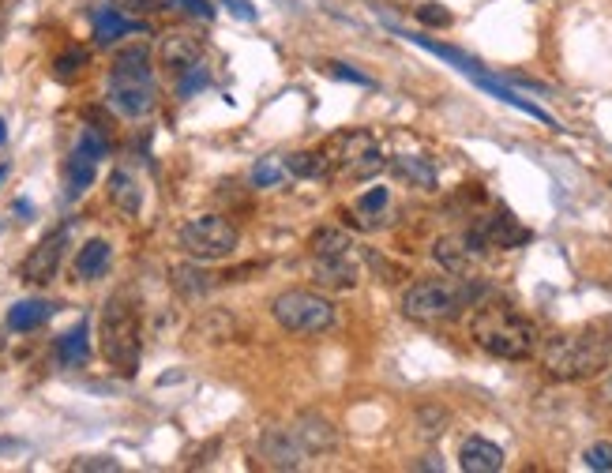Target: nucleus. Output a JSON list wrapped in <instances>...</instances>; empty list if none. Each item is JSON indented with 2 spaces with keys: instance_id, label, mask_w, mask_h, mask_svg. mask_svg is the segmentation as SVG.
Here are the masks:
<instances>
[{
  "instance_id": "35",
  "label": "nucleus",
  "mask_w": 612,
  "mask_h": 473,
  "mask_svg": "<svg viewBox=\"0 0 612 473\" xmlns=\"http://www.w3.org/2000/svg\"><path fill=\"white\" fill-rule=\"evenodd\" d=\"M252 181H256V188H275L282 181V169L275 162H260V166L252 169Z\"/></svg>"
},
{
  "instance_id": "39",
  "label": "nucleus",
  "mask_w": 612,
  "mask_h": 473,
  "mask_svg": "<svg viewBox=\"0 0 612 473\" xmlns=\"http://www.w3.org/2000/svg\"><path fill=\"white\" fill-rule=\"evenodd\" d=\"M417 470H444V462H440L436 455H429L425 462H417Z\"/></svg>"
},
{
  "instance_id": "17",
  "label": "nucleus",
  "mask_w": 612,
  "mask_h": 473,
  "mask_svg": "<svg viewBox=\"0 0 612 473\" xmlns=\"http://www.w3.org/2000/svg\"><path fill=\"white\" fill-rule=\"evenodd\" d=\"M459 466L466 473H500L504 470V447L485 440V436H470L459 451Z\"/></svg>"
},
{
  "instance_id": "28",
  "label": "nucleus",
  "mask_w": 612,
  "mask_h": 473,
  "mask_svg": "<svg viewBox=\"0 0 612 473\" xmlns=\"http://www.w3.org/2000/svg\"><path fill=\"white\" fill-rule=\"evenodd\" d=\"M308 248H312V256H338V252H350L353 237L346 229H316Z\"/></svg>"
},
{
  "instance_id": "27",
  "label": "nucleus",
  "mask_w": 612,
  "mask_h": 473,
  "mask_svg": "<svg viewBox=\"0 0 612 473\" xmlns=\"http://www.w3.org/2000/svg\"><path fill=\"white\" fill-rule=\"evenodd\" d=\"M402 38H410V42H417L421 49H429V53H436V57H444V61H451L455 68H462L466 76H477L481 72V64L474 61V57H466V53H459V49L451 46H440V42H432V38H421V34H402Z\"/></svg>"
},
{
  "instance_id": "21",
  "label": "nucleus",
  "mask_w": 612,
  "mask_h": 473,
  "mask_svg": "<svg viewBox=\"0 0 612 473\" xmlns=\"http://www.w3.org/2000/svg\"><path fill=\"white\" fill-rule=\"evenodd\" d=\"M109 199H113L117 211L139 214V207H143V188H139V177L132 169H113L109 173Z\"/></svg>"
},
{
  "instance_id": "41",
  "label": "nucleus",
  "mask_w": 612,
  "mask_h": 473,
  "mask_svg": "<svg viewBox=\"0 0 612 473\" xmlns=\"http://www.w3.org/2000/svg\"><path fill=\"white\" fill-rule=\"evenodd\" d=\"M8 447H16L12 440H0V451H8Z\"/></svg>"
},
{
  "instance_id": "43",
  "label": "nucleus",
  "mask_w": 612,
  "mask_h": 473,
  "mask_svg": "<svg viewBox=\"0 0 612 473\" xmlns=\"http://www.w3.org/2000/svg\"><path fill=\"white\" fill-rule=\"evenodd\" d=\"M4 139H8V132H4V121H0V143H4Z\"/></svg>"
},
{
  "instance_id": "8",
  "label": "nucleus",
  "mask_w": 612,
  "mask_h": 473,
  "mask_svg": "<svg viewBox=\"0 0 612 473\" xmlns=\"http://www.w3.org/2000/svg\"><path fill=\"white\" fill-rule=\"evenodd\" d=\"M181 248L196 263L226 260L237 248V229L218 214H199V218H188L181 226Z\"/></svg>"
},
{
  "instance_id": "19",
  "label": "nucleus",
  "mask_w": 612,
  "mask_h": 473,
  "mask_svg": "<svg viewBox=\"0 0 612 473\" xmlns=\"http://www.w3.org/2000/svg\"><path fill=\"white\" fill-rule=\"evenodd\" d=\"M282 173L301 177V181H331V177H335V166H331L327 151H297L282 162Z\"/></svg>"
},
{
  "instance_id": "10",
  "label": "nucleus",
  "mask_w": 612,
  "mask_h": 473,
  "mask_svg": "<svg viewBox=\"0 0 612 473\" xmlns=\"http://www.w3.org/2000/svg\"><path fill=\"white\" fill-rule=\"evenodd\" d=\"M68 241H72V226H57L53 233H46V237L31 248V256L23 260V267H19L23 282H31V286H49V282L57 278V271H61Z\"/></svg>"
},
{
  "instance_id": "7",
  "label": "nucleus",
  "mask_w": 612,
  "mask_h": 473,
  "mask_svg": "<svg viewBox=\"0 0 612 473\" xmlns=\"http://www.w3.org/2000/svg\"><path fill=\"white\" fill-rule=\"evenodd\" d=\"M323 151L331 158L335 173L350 177V181H372V177L387 166L380 143L368 136V132H338Z\"/></svg>"
},
{
  "instance_id": "15",
  "label": "nucleus",
  "mask_w": 612,
  "mask_h": 473,
  "mask_svg": "<svg viewBox=\"0 0 612 473\" xmlns=\"http://www.w3.org/2000/svg\"><path fill=\"white\" fill-rule=\"evenodd\" d=\"M158 57H162V68L177 79L181 72H188L192 64L203 61V42H199V38H192V34H184V31H173V34H166V38H162Z\"/></svg>"
},
{
  "instance_id": "40",
  "label": "nucleus",
  "mask_w": 612,
  "mask_h": 473,
  "mask_svg": "<svg viewBox=\"0 0 612 473\" xmlns=\"http://www.w3.org/2000/svg\"><path fill=\"white\" fill-rule=\"evenodd\" d=\"M113 4H121V8H147L154 0H113Z\"/></svg>"
},
{
  "instance_id": "23",
  "label": "nucleus",
  "mask_w": 612,
  "mask_h": 473,
  "mask_svg": "<svg viewBox=\"0 0 612 473\" xmlns=\"http://www.w3.org/2000/svg\"><path fill=\"white\" fill-rule=\"evenodd\" d=\"M128 34H143V27L132 23V19H124L117 8L94 12V42H98V46H113L117 38H128Z\"/></svg>"
},
{
  "instance_id": "12",
  "label": "nucleus",
  "mask_w": 612,
  "mask_h": 473,
  "mask_svg": "<svg viewBox=\"0 0 612 473\" xmlns=\"http://www.w3.org/2000/svg\"><path fill=\"white\" fill-rule=\"evenodd\" d=\"M260 458L271 470H301L305 447H301L293 428H267L260 436Z\"/></svg>"
},
{
  "instance_id": "24",
  "label": "nucleus",
  "mask_w": 612,
  "mask_h": 473,
  "mask_svg": "<svg viewBox=\"0 0 612 473\" xmlns=\"http://www.w3.org/2000/svg\"><path fill=\"white\" fill-rule=\"evenodd\" d=\"M53 316V305L49 301H16L8 308V331H38L42 323Z\"/></svg>"
},
{
  "instance_id": "20",
  "label": "nucleus",
  "mask_w": 612,
  "mask_h": 473,
  "mask_svg": "<svg viewBox=\"0 0 612 473\" xmlns=\"http://www.w3.org/2000/svg\"><path fill=\"white\" fill-rule=\"evenodd\" d=\"M109 260H113V248H109V241L91 237L87 245L79 248V256H76V278H79V282H98V278L109 271Z\"/></svg>"
},
{
  "instance_id": "25",
  "label": "nucleus",
  "mask_w": 612,
  "mask_h": 473,
  "mask_svg": "<svg viewBox=\"0 0 612 473\" xmlns=\"http://www.w3.org/2000/svg\"><path fill=\"white\" fill-rule=\"evenodd\" d=\"M169 275H173V290L181 293V297H188V301H199L203 293L215 286V282H211V275H207V271H199L196 263H181V267H173Z\"/></svg>"
},
{
  "instance_id": "9",
  "label": "nucleus",
  "mask_w": 612,
  "mask_h": 473,
  "mask_svg": "<svg viewBox=\"0 0 612 473\" xmlns=\"http://www.w3.org/2000/svg\"><path fill=\"white\" fill-rule=\"evenodd\" d=\"M106 151H109V143L98 128H83V132H79L76 151L68 154V162H64V196L79 199L87 188H91L94 173H98V162L106 158Z\"/></svg>"
},
{
  "instance_id": "16",
  "label": "nucleus",
  "mask_w": 612,
  "mask_h": 473,
  "mask_svg": "<svg viewBox=\"0 0 612 473\" xmlns=\"http://www.w3.org/2000/svg\"><path fill=\"white\" fill-rule=\"evenodd\" d=\"M293 432H297V440L305 447V455H331L338 447L335 425L327 417H320V413H301L293 421Z\"/></svg>"
},
{
  "instance_id": "6",
  "label": "nucleus",
  "mask_w": 612,
  "mask_h": 473,
  "mask_svg": "<svg viewBox=\"0 0 612 473\" xmlns=\"http://www.w3.org/2000/svg\"><path fill=\"white\" fill-rule=\"evenodd\" d=\"M271 316L290 335H323L335 327V305L312 290H286L275 297Z\"/></svg>"
},
{
  "instance_id": "14",
  "label": "nucleus",
  "mask_w": 612,
  "mask_h": 473,
  "mask_svg": "<svg viewBox=\"0 0 612 473\" xmlns=\"http://www.w3.org/2000/svg\"><path fill=\"white\" fill-rule=\"evenodd\" d=\"M474 233L485 241V248H519L526 245L534 233L526 226H519V218L507 211H496L492 218H485V222H477Z\"/></svg>"
},
{
  "instance_id": "29",
  "label": "nucleus",
  "mask_w": 612,
  "mask_h": 473,
  "mask_svg": "<svg viewBox=\"0 0 612 473\" xmlns=\"http://www.w3.org/2000/svg\"><path fill=\"white\" fill-rule=\"evenodd\" d=\"M447 425H451V417H447V410H440V406H421V410H417V432H421L425 440H440L447 432Z\"/></svg>"
},
{
  "instance_id": "36",
  "label": "nucleus",
  "mask_w": 612,
  "mask_h": 473,
  "mask_svg": "<svg viewBox=\"0 0 612 473\" xmlns=\"http://www.w3.org/2000/svg\"><path fill=\"white\" fill-rule=\"evenodd\" d=\"M327 72H331V76H335V79H346V83H357V87H376V83H372V79H368V76H361V72H353L350 64L331 61V64H327Z\"/></svg>"
},
{
  "instance_id": "1",
  "label": "nucleus",
  "mask_w": 612,
  "mask_h": 473,
  "mask_svg": "<svg viewBox=\"0 0 612 473\" xmlns=\"http://www.w3.org/2000/svg\"><path fill=\"white\" fill-rule=\"evenodd\" d=\"M545 372L552 380H590L612 365V331L609 327H586L575 335H556L541 353Z\"/></svg>"
},
{
  "instance_id": "38",
  "label": "nucleus",
  "mask_w": 612,
  "mask_h": 473,
  "mask_svg": "<svg viewBox=\"0 0 612 473\" xmlns=\"http://www.w3.org/2000/svg\"><path fill=\"white\" fill-rule=\"evenodd\" d=\"M222 8H230L237 19H245V23H252L256 19V8L248 4V0H222Z\"/></svg>"
},
{
  "instance_id": "4",
  "label": "nucleus",
  "mask_w": 612,
  "mask_h": 473,
  "mask_svg": "<svg viewBox=\"0 0 612 473\" xmlns=\"http://www.w3.org/2000/svg\"><path fill=\"white\" fill-rule=\"evenodd\" d=\"M485 297L481 282H470L462 275L451 278H421L402 293V312L410 320L432 323V320H455L462 308L477 305Z\"/></svg>"
},
{
  "instance_id": "31",
  "label": "nucleus",
  "mask_w": 612,
  "mask_h": 473,
  "mask_svg": "<svg viewBox=\"0 0 612 473\" xmlns=\"http://www.w3.org/2000/svg\"><path fill=\"white\" fill-rule=\"evenodd\" d=\"M83 64H87V49L72 46V49H64L61 57L53 61V72H57V79H72L83 72Z\"/></svg>"
},
{
  "instance_id": "33",
  "label": "nucleus",
  "mask_w": 612,
  "mask_h": 473,
  "mask_svg": "<svg viewBox=\"0 0 612 473\" xmlns=\"http://www.w3.org/2000/svg\"><path fill=\"white\" fill-rule=\"evenodd\" d=\"M451 12H447L444 4H421L417 8V23H425V27H451Z\"/></svg>"
},
{
  "instance_id": "30",
  "label": "nucleus",
  "mask_w": 612,
  "mask_h": 473,
  "mask_svg": "<svg viewBox=\"0 0 612 473\" xmlns=\"http://www.w3.org/2000/svg\"><path fill=\"white\" fill-rule=\"evenodd\" d=\"M207 87H211V72L203 68V61L192 64L188 72H181V76H177V94H181V98H192V94L207 91Z\"/></svg>"
},
{
  "instance_id": "18",
  "label": "nucleus",
  "mask_w": 612,
  "mask_h": 473,
  "mask_svg": "<svg viewBox=\"0 0 612 473\" xmlns=\"http://www.w3.org/2000/svg\"><path fill=\"white\" fill-rule=\"evenodd\" d=\"M387 207H391V192H387V188H368L365 196H357V203L346 211V222L357 229H376V226H383Z\"/></svg>"
},
{
  "instance_id": "44",
  "label": "nucleus",
  "mask_w": 612,
  "mask_h": 473,
  "mask_svg": "<svg viewBox=\"0 0 612 473\" xmlns=\"http://www.w3.org/2000/svg\"><path fill=\"white\" fill-rule=\"evenodd\" d=\"M0 353H4V331H0Z\"/></svg>"
},
{
  "instance_id": "26",
  "label": "nucleus",
  "mask_w": 612,
  "mask_h": 473,
  "mask_svg": "<svg viewBox=\"0 0 612 473\" xmlns=\"http://www.w3.org/2000/svg\"><path fill=\"white\" fill-rule=\"evenodd\" d=\"M395 173L398 177H406L410 184H417V188H436V169H432L429 158H410V154H402V158H395Z\"/></svg>"
},
{
  "instance_id": "3",
  "label": "nucleus",
  "mask_w": 612,
  "mask_h": 473,
  "mask_svg": "<svg viewBox=\"0 0 612 473\" xmlns=\"http://www.w3.org/2000/svg\"><path fill=\"white\" fill-rule=\"evenodd\" d=\"M106 102L121 117H128V121H139V117H147L158 106V83H154L147 46H128L113 57L109 83H106Z\"/></svg>"
},
{
  "instance_id": "34",
  "label": "nucleus",
  "mask_w": 612,
  "mask_h": 473,
  "mask_svg": "<svg viewBox=\"0 0 612 473\" xmlns=\"http://www.w3.org/2000/svg\"><path fill=\"white\" fill-rule=\"evenodd\" d=\"M169 8H181L184 16H192V19H215V8L207 4V0H169Z\"/></svg>"
},
{
  "instance_id": "37",
  "label": "nucleus",
  "mask_w": 612,
  "mask_h": 473,
  "mask_svg": "<svg viewBox=\"0 0 612 473\" xmlns=\"http://www.w3.org/2000/svg\"><path fill=\"white\" fill-rule=\"evenodd\" d=\"M72 470H121V462H117V458H106V455L76 458V462H72Z\"/></svg>"
},
{
  "instance_id": "11",
  "label": "nucleus",
  "mask_w": 612,
  "mask_h": 473,
  "mask_svg": "<svg viewBox=\"0 0 612 473\" xmlns=\"http://www.w3.org/2000/svg\"><path fill=\"white\" fill-rule=\"evenodd\" d=\"M432 256L444 267L447 275H470L477 256H485V241L477 237L474 229L470 233H459V237H440L432 245Z\"/></svg>"
},
{
  "instance_id": "2",
  "label": "nucleus",
  "mask_w": 612,
  "mask_h": 473,
  "mask_svg": "<svg viewBox=\"0 0 612 473\" xmlns=\"http://www.w3.org/2000/svg\"><path fill=\"white\" fill-rule=\"evenodd\" d=\"M470 331H474L477 346L500 361H526L537 353V327L526 316H519L507 301L477 305Z\"/></svg>"
},
{
  "instance_id": "42",
  "label": "nucleus",
  "mask_w": 612,
  "mask_h": 473,
  "mask_svg": "<svg viewBox=\"0 0 612 473\" xmlns=\"http://www.w3.org/2000/svg\"><path fill=\"white\" fill-rule=\"evenodd\" d=\"M4 177H8V162H4V166H0V181H4Z\"/></svg>"
},
{
  "instance_id": "13",
  "label": "nucleus",
  "mask_w": 612,
  "mask_h": 473,
  "mask_svg": "<svg viewBox=\"0 0 612 473\" xmlns=\"http://www.w3.org/2000/svg\"><path fill=\"white\" fill-rule=\"evenodd\" d=\"M312 278L323 290H353L361 282V263L350 252H338V256H316L312 263Z\"/></svg>"
},
{
  "instance_id": "5",
  "label": "nucleus",
  "mask_w": 612,
  "mask_h": 473,
  "mask_svg": "<svg viewBox=\"0 0 612 473\" xmlns=\"http://www.w3.org/2000/svg\"><path fill=\"white\" fill-rule=\"evenodd\" d=\"M98 342H102V357H106L109 365L124 372V376H136L139 357H143V327H139L136 305L124 293L109 297L106 308H102Z\"/></svg>"
},
{
  "instance_id": "32",
  "label": "nucleus",
  "mask_w": 612,
  "mask_h": 473,
  "mask_svg": "<svg viewBox=\"0 0 612 473\" xmlns=\"http://www.w3.org/2000/svg\"><path fill=\"white\" fill-rule=\"evenodd\" d=\"M582 462L590 466V470H601L609 473L612 470V440H597L586 447V455H582Z\"/></svg>"
},
{
  "instance_id": "22",
  "label": "nucleus",
  "mask_w": 612,
  "mask_h": 473,
  "mask_svg": "<svg viewBox=\"0 0 612 473\" xmlns=\"http://www.w3.org/2000/svg\"><path fill=\"white\" fill-rule=\"evenodd\" d=\"M87 357H91V323L79 320L68 335L57 338V361L64 368H79L87 365Z\"/></svg>"
}]
</instances>
